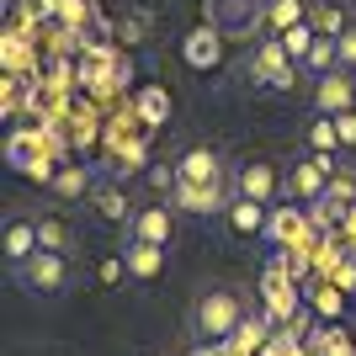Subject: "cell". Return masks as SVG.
<instances>
[{
  "label": "cell",
  "instance_id": "obj_1",
  "mask_svg": "<svg viewBox=\"0 0 356 356\" xmlns=\"http://www.w3.org/2000/svg\"><path fill=\"white\" fill-rule=\"evenodd\" d=\"M245 319H250V309H245V298L234 287H213V293L197 298V309H192V330L202 346H223Z\"/></svg>",
  "mask_w": 356,
  "mask_h": 356
},
{
  "label": "cell",
  "instance_id": "obj_2",
  "mask_svg": "<svg viewBox=\"0 0 356 356\" xmlns=\"http://www.w3.org/2000/svg\"><path fill=\"white\" fill-rule=\"evenodd\" d=\"M6 160H11V170H22L32 181H54V170H59V138L48 128H16L11 144H6Z\"/></svg>",
  "mask_w": 356,
  "mask_h": 356
},
{
  "label": "cell",
  "instance_id": "obj_3",
  "mask_svg": "<svg viewBox=\"0 0 356 356\" xmlns=\"http://www.w3.org/2000/svg\"><path fill=\"white\" fill-rule=\"evenodd\" d=\"M335 176H341V154H303V160L287 170V202L314 208V202L330 192V181H335Z\"/></svg>",
  "mask_w": 356,
  "mask_h": 356
},
{
  "label": "cell",
  "instance_id": "obj_4",
  "mask_svg": "<svg viewBox=\"0 0 356 356\" xmlns=\"http://www.w3.org/2000/svg\"><path fill=\"white\" fill-rule=\"evenodd\" d=\"M11 271H16V282L27 287V293H38V298H59V293H70V282H74L70 255H59V250H38L32 261H22V266H11Z\"/></svg>",
  "mask_w": 356,
  "mask_h": 356
},
{
  "label": "cell",
  "instance_id": "obj_5",
  "mask_svg": "<svg viewBox=\"0 0 356 356\" xmlns=\"http://www.w3.org/2000/svg\"><path fill=\"white\" fill-rule=\"evenodd\" d=\"M325 234V223H314V213H303V202H287V208H271L266 239L277 250H309V239Z\"/></svg>",
  "mask_w": 356,
  "mask_h": 356
},
{
  "label": "cell",
  "instance_id": "obj_6",
  "mask_svg": "<svg viewBox=\"0 0 356 356\" xmlns=\"http://www.w3.org/2000/svg\"><path fill=\"white\" fill-rule=\"evenodd\" d=\"M234 197H250V202L277 208V197H287V176L271 160H245L234 170Z\"/></svg>",
  "mask_w": 356,
  "mask_h": 356
},
{
  "label": "cell",
  "instance_id": "obj_7",
  "mask_svg": "<svg viewBox=\"0 0 356 356\" xmlns=\"http://www.w3.org/2000/svg\"><path fill=\"white\" fill-rule=\"evenodd\" d=\"M261 287H266V319L271 325L303 319V309H298V282H293V271H287V261H271L266 277H261Z\"/></svg>",
  "mask_w": 356,
  "mask_h": 356
},
{
  "label": "cell",
  "instance_id": "obj_8",
  "mask_svg": "<svg viewBox=\"0 0 356 356\" xmlns=\"http://www.w3.org/2000/svg\"><path fill=\"white\" fill-rule=\"evenodd\" d=\"M250 80H255V86H266V90H293V80H298L293 54H287L282 43H255V54H250Z\"/></svg>",
  "mask_w": 356,
  "mask_h": 356
},
{
  "label": "cell",
  "instance_id": "obj_9",
  "mask_svg": "<svg viewBox=\"0 0 356 356\" xmlns=\"http://www.w3.org/2000/svg\"><path fill=\"white\" fill-rule=\"evenodd\" d=\"M351 106H356V80H351V70L319 74V86H314V112H319V118H335V112H351Z\"/></svg>",
  "mask_w": 356,
  "mask_h": 356
},
{
  "label": "cell",
  "instance_id": "obj_10",
  "mask_svg": "<svg viewBox=\"0 0 356 356\" xmlns=\"http://www.w3.org/2000/svg\"><path fill=\"white\" fill-rule=\"evenodd\" d=\"M346 213H356V181L346 176H335L330 181V192L314 202V223H325V229H335V223H346Z\"/></svg>",
  "mask_w": 356,
  "mask_h": 356
},
{
  "label": "cell",
  "instance_id": "obj_11",
  "mask_svg": "<svg viewBox=\"0 0 356 356\" xmlns=\"http://www.w3.org/2000/svg\"><path fill=\"white\" fill-rule=\"evenodd\" d=\"M176 176H181V181H202V186H218V181H223L218 149H208V144L181 149V154H176Z\"/></svg>",
  "mask_w": 356,
  "mask_h": 356
},
{
  "label": "cell",
  "instance_id": "obj_12",
  "mask_svg": "<svg viewBox=\"0 0 356 356\" xmlns=\"http://www.w3.org/2000/svg\"><path fill=\"white\" fill-rule=\"evenodd\" d=\"M181 59L192 64V70H218L223 64V32L218 27H197L181 38Z\"/></svg>",
  "mask_w": 356,
  "mask_h": 356
},
{
  "label": "cell",
  "instance_id": "obj_13",
  "mask_svg": "<svg viewBox=\"0 0 356 356\" xmlns=\"http://www.w3.org/2000/svg\"><path fill=\"white\" fill-rule=\"evenodd\" d=\"M128 239H149V245H170L176 239V213L154 202V208H138L134 223H128Z\"/></svg>",
  "mask_w": 356,
  "mask_h": 356
},
{
  "label": "cell",
  "instance_id": "obj_14",
  "mask_svg": "<svg viewBox=\"0 0 356 356\" xmlns=\"http://www.w3.org/2000/svg\"><path fill=\"white\" fill-rule=\"evenodd\" d=\"M165 250H170V245L128 239V245H122V266H128V277H134V282H154V277L165 271Z\"/></svg>",
  "mask_w": 356,
  "mask_h": 356
},
{
  "label": "cell",
  "instance_id": "obj_15",
  "mask_svg": "<svg viewBox=\"0 0 356 356\" xmlns=\"http://www.w3.org/2000/svg\"><path fill=\"white\" fill-rule=\"evenodd\" d=\"M176 213H223V181L218 186H202V181H176Z\"/></svg>",
  "mask_w": 356,
  "mask_h": 356
},
{
  "label": "cell",
  "instance_id": "obj_16",
  "mask_svg": "<svg viewBox=\"0 0 356 356\" xmlns=\"http://www.w3.org/2000/svg\"><path fill=\"white\" fill-rule=\"evenodd\" d=\"M223 218H229V229H234L239 239H250V234H266L271 208H266V202H250V197H234V202L223 208Z\"/></svg>",
  "mask_w": 356,
  "mask_h": 356
},
{
  "label": "cell",
  "instance_id": "obj_17",
  "mask_svg": "<svg viewBox=\"0 0 356 356\" xmlns=\"http://www.w3.org/2000/svg\"><path fill=\"white\" fill-rule=\"evenodd\" d=\"M266 346H271V325L250 314V319H245V325H239L234 335L223 341V356H261Z\"/></svg>",
  "mask_w": 356,
  "mask_h": 356
},
{
  "label": "cell",
  "instance_id": "obj_18",
  "mask_svg": "<svg viewBox=\"0 0 356 356\" xmlns=\"http://www.w3.org/2000/svg\"><path fill=\"white\" fill-rule=\"evenodd\" d=\"M38 250H43V245H38V218H11L6 223V261H11V266L32 261Z\"/></svg>",
  "mask_w": 356,
  "mask_h": 356
},
{
  "label": "cell",
  "instance_id": "obj_19",
  "mask_svg": "<svg viewBox=\"0 0 356 356\" xmlns=\"http://www.w3.org/2000/svg\"><path fill=\"white\" fill-rule=\"evenodd\" d=\"M90 202H96V213H102L106 223H134V213H138V208H128V192L112 186V181H96Z\"/></svg>",
  "mask_w": 356,
  "mask_h": 356
},
{
  "label": "cell",
  "instance_id": "obj_20",
  "mask_svg": "<svg viewBox=\"0 0 356 356\" xmlns=\"http://www.w3.org/2000/svg\"><path fill=\"white\" fill-rule=\"evenodd\" d=\"M48 192L64 197V202H74V197H90V192H96V176H90V170H80V165H59V170H54V181H48Z\"/></svg>",
  "mask_w": 356,
  "mask_h": 356
},
{
  "label": "cell",
  "instance_id": "obj_21",
  "mask_svg": "<svg viewBox=\"0 0 356 356\" xmlns=\"http://www.w3.org/2000/svg\"><path fill=\"white\" fill-rule=\"evenodd\" d=\"M134 118H138V128H165L170 122V96L160 86H144L134 102Z\"/></svg>",
  "mask_w": 356,
  "mask_h": 356
},
{
  "label": "cell",
  "instance_id": "obj_22",
  "mask_svg": "<svg viewBox=\"0 0 356 356\" xmlns=\"http://www.w3.org/2000/svg\"><path fill=\"white\" fill-rule=\"evenodd\" d=\"M309 346H319L325 356H356V335L346 325H335V319H325V325L314 330V341Z\"/></svg>",
  "mask_w": 356,
  "mask_h": 356
},
{
  "label": "cell",
  "instance_id": "obj_23",
  "mask_svg": "<svg viewBox=\"0 0 356 356\" xmlns=\"http://www.w3.org/2000/svg\"><path fill=\"white\" fill-rule=\"evenodd\" d=\"M298 22H309V0H266V27L271 32H287Z\"/></svg>",
  "mask_w": 356,
  "mask_h": 356
},
{
  "label": "cell",
  "instance_id": "obj_24",
  "mask_svg": "<svg viewBox=\"0 0 356 356\" xmlns=\"http://www.w3.org/2000/svg\"><path fill=\"white\" fill-rule=\"evenodd\" d=\"M314 38H319V27L314 22H298V27H287V32H277V43L293 54V64L303 70V59H309V48H314Z\"/></svg>",
  "mask_w": 356,
  "mask_h": 356
},
{
  "label": "cell",
  "instance_id": "obj_25",
  "mask_svg": "<svg viewBox=\"0 0 356 356\" xmlns=\"http://www.w3.org/2000/svg\"><path fill=\"white\" fill-rule=\"evenodd\" d=\"M38 245H43V250L70 255V223H64L59 213H43V218H38Z\"/></svg>",
  "mask_w": 356,
  "mask_h": 356
},
{
  "label": "cell",
  "instance_id": "obj_26",
  "mask_svg": "<svg viewBox=\"0 0 356 356\" xmlns=\"http://www.w3.org/2000/svg\"><path fill=\"white\" fill-rule=\"evenodd\" d=\"M314 314H319V319H341L346 314V287L325 277V282L314 287Z\"/></svg>",
  "mask_w": 356,
  "mask_h": 356
},
{
  "label": "cell",
  "instance_id": "obj_27",
  "mask_svg": "<svg viewBox=\"0 0 356 356\" xmlns=\"http://www.w3.org/2000/svg\"><path fill=\"white\" fill-rule=\"evenodd\" d=\"M303 70H314V74H330V70H341V43H335V38H314L309 59H303Z\"/></svg>",
  "mask_w": 356,
  "mask_h": 356
},
{
  "label": "cell",
  "instance_id": "obj_28",
  "mask_svg": "<svg viewBox=\"0 0 356 356\" xmlns=\"http://www.w3.org/2000/svg\"><path fill=\"white\" fill-rule=\"evenodd\" d=\"M309 154H341L335 118H314V128H309Z\"/></svg>",
  "mask_w": 356,
  "mask_h": 356
},
{
  "label": "cell",
  "instance_id": "obj_29",
  "mask_svg": "<svg viewBox=\"0 0 356 356\" xmlns=\"http://www.w3.org/2000/svg\"><path fill=\"white\" fill-rule=\"evenodd\" d=\"M309 22L319 27V38H341V32L351 27V22L341 16V6H314V16H309Z\"/></svg>",
  "mask_w": 356,
  "mask_h": 356
},
{
  "label": "cell",
  "instance_id": "obj_30",
  "mask_svg": "<svg viewBox=\"0 0 356 356\" xmlns=\"http://www.w3.org/2000/svg\"><path fill=\"white\" fill-rule=\"evenodd\" d=\"M335 134H341V154H356V106L335 112Z\"/></svg>",
  "mask_w": 356,
  "mask_h": 356
},
{
  "label": "cell",
  "instance_id": "obj_31",
  "mask_svg": "<svg viewBox=\"0 0 356 356\" xmlns=\"http://www.w3.org/2000/svg\"><path fill=\"white\" fill-rule=\"evenodd\" d=\"M335 43H341V70H351V74H356V27H346Z\"/></svg>",
  "mask_w": 356,
  "mask_h": 356
},
{
  "label": "cell",
  "instance_id": "obj_32",
  "mask_svg": "<svg viewBox=\"0 0 356 356\" xmlns=\"http://www.w3.org/2000/svg\"><path fill=\"white\" fill-rule=\"evenodd\" d=\"M122 271H128V266H122V255H106V261H102V271H96V277H102V282H118Z\"/></svg>",
  "mask_w": 356,
  "mask_h": 356
},
{
  "label": "cell",
  "instance_id": "obj_33",
  "mask_svg": "<svg viewBox=\"0 0 356 356\" xmlns=\"http://www.w3.org/2000/svg\"><path fill=\"white\" fill-rule=\"evenodd\" d=\"M192 356H223V346H197Z\"/></svg>",
  "mask_w": 356,
  "mask_h": 356
},
{
  "label": "cell",
  "instance_id": "obj_34",
  "mask_svg": "<svg viewBox=\"0 0 356 356\" xmlns=\"http://www.w3.org/2000/svg\"><path fill=\"white\" fill-rule=\"evenodd\" d=\"M298 356H325V351H319V346H303V351H298Z\"/></svg>",
  "mask_w": 356,
  "mask_h": 356
}]
</instances>
